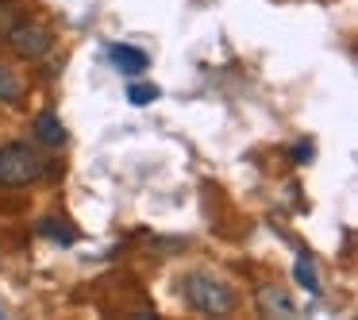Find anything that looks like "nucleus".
Wrapping results in <instances>:
<instances>
[{
    "instance_id": "f257e3e1",
    "label": "nucleus",
    "mask_w": 358,
    "mask_h": 320,
    "mask_svg": "<svg viewBox=\"0 0 358 320\" xmlns=\"http://www.w3.org/2000/svg\"><path fill=\"white\" fill-rule=\"evenodd\" d=\"M181 297L193 312H204V316H231L239 297L227 281H220L216 274H204V270H193L181 278Z\"/></svg>"
},
{
    "instance_id": "f03ea898",
    "label": "nucleus",
    "mask_w": 358,
    "mask_h": 320,
    "mask_svg": "<svg viewBox=\"0 0 358 320\" xmlns=\"http://www.w3.org/2000/svg\"><path fill=\"white\" fill-rule=\"evenodd\" d=\"M47 174V158L31 143H4L0 147V186L24 189Z\"/></svg>"
},
{
    "instance_id": "7ed1b4c3",
    "label": "nucleus",
    "mask_w": 358,
    "mask_h": 320,
    "mask_svg": "<svg viewBox=\"0 0 358 320\" xmlns=\"http://www.w3.org/2000/svg\"><path fill=\"white\" fill-rule=\"evenodd\" d=\"M4 39H8V47L16 50V58H24V62H39V58L55 47V39H50L47 27L31 24V20H16Z\"/></svg>"
},
{
    "instance_id": "20e7f679",
    "label": "nucleus",
    "mask_w": 358,
    "mask_h": 320,
    "mask_svg": "<svg viewBox=\"0 0 358 320\" xmlns=\"http://www.w3.org/2000/svg\"><path fill=\"white\" fill-rule=\"evenodd\" d=\"M104 55L112 58V66H116L124 78H139L143 70L150 66V58H147V50H139V47H127V43H108V50Z\"/></svg>"
},
{
    "instance_id": "39448f33",
    "label": "nucleus",
    "mask_w": 358,
    "mask_h": 320,
    "mask_svg": "<svg viewBox=\"0 0 358 320\" xmlns=\"http://www.w3.org/2000/svg\"><path fill=\"white\" fill-rule=\"evenodd\" d=\"M255 301H258V312H262V316H285L289 320V316H296V312H301L293 297H289L285 289H278V286H262Z\"/></svg>"
},
{
    "instance_id": "423d86ee",
    "label": "nucleus",
    "mask_w": 358,
    "mask_h": 320,
    "mask_svg": "<svg viewBox=\"0 0 358 320\" xmlns=\"http://www.w3.org/2000/svg\"><path fill=\"white\" fill-rule=\"evenodd\" d=\"M31 135L35 143H43V147H62L70 135H66V124L55 116V112H39V116L31 120Z\"/></svg>"
},
{
    "instance_id": "0eeeda50",
    "label": "nucleus",
    "mask_w": 358,
    "mask_h": 320,
    "mask_svg": "<svg viewBox=\"0 0 358 320\" xmlns=\"http://www.w3.org/2000/svg\"><path fill=\"white\" fill-rule=\"evenodd\" d=\"M39 235H47L50 243H62V247H73V243H78V228H73L70 220H58V216L39 220Z\"/></svg>"
},
{
    "instance_id": "6e6552de",
    "label": "nucleus",
    "mask_w": 358,
    "mask_h": 320,
    "mask_svg": "<svg viewBox=\"0 0 358 320\" xmlns=\"http://www.w3.org/2000/svg\"><path fill=\"white\" fill-rule=\"evenodd\" d=\"M293 278H296V286H301V289H308L312 297H320V270H316V263H312L308 251H301V255H296Z\"/></svg>"
},
{
    "instance_id": "1a4fd4ad",
    "label": "nucleus",
    "mask_w": 358,
    "mask_h": 320,
    "mask_svg": "<svg viewBox=\"0 0 358 320\" xmlns=\"http://www.w3.org/2000/svg\"><path fill=\"white\" fill-rule=\"evenodd\" d=\"M20 97H24V85H20V78L8 70V66L0 62V104H16Z\"/></svg>"
},
{
    "instance_id": "9d476101",
    "label": "nucleus",
    "mask_w": 358,
    "mask_h": 320,
    "mask_svg": "<svg viewBox=\"0 0 358 320\" xmlns=\"http://www.w3.org/2000/svg\"><path fill=\"white\" fill-rule=\"evenodd\" d=\"M158 97H162V89L150 85V81H131V85H127V101H131L135 109H147V104L158 101Z\"/></svg>"
},
{
    "instance_id": "9b49d317",
    "label": "nucleus",
    "mask_w": 358,
    "mask_h": 320,
    "mask_svg": "<svg viewBox=\"0 0 358 320\" xmlns=\"http://www.w3.org/2000/svg\"><path fill=\"white\" fill-rule=\"evenodd\" d=\"M12 24H16V12H12V4H0V35H8Z\"/></svg>"
},
{
    "instance_id": "f8f14e48",
    "label": "nucleus",
    "mask_w": 358,
    "mask_h": 320,
    "mask_svg": "<svg viewBox=\"0 0 358 320\" xmlns=\"http://www.w3.org/2000/svg\"><path fill=\"white\" fill-rule=\"evenodd\" d=\"M312 155H316V151H312V143H296V147H293V162L296 166H308Z\"/></svg>"
}]
</instances>
